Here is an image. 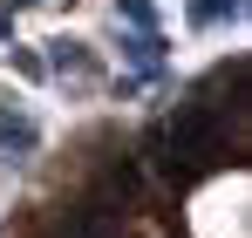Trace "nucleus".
<instances>
[{"mask_svg": "<svg viewBox=\"0 0 252 238\" xmlns=\"http://www.w3.org/2000/svg\"><path fill=\"white\" fill-rule=\"evenodd\" d=\"M34 150H41V122L28 116L21 102H7V109H0V157H7V163H28Z\"/></svg>", "mask_w": 252, "mask_h": 238, "instance_id": "obj_2", "label": "nucleus"}, {"mask_svg": "<svg viewBox=\"0 0 252 238\" xmlns=\"http://www.w3.org/2000/svg\"><path fill=\"white\" fill-rule=\"evenodd\" d=\"M14 7H34V0H14Z\"/></svg>", "mask_w": 252, "mask_h": 238, "instance_id": "obj_8", "label": "nucleus"}, {"mask_svg": "<svg viewBox=\"0 0 252 238\" xmlns=\"http://www.w3.org/2000/svg\"><path fill=\"white\" fill-rule=\"evenodd\" d=\"M246 0H191V28H232Z\"/></svg>", "mask_w": 252, "mask_h": 238, "instance_id": "obj_5", "label": "nucleus"}, {"mask_svg": "<svg viewBox=\"0 0 252 238\" xmlns=\"http://www.w3.org/2000/svg\"><path fill=\"white\" fill-rule=\"evenodd\" d=\"M7 68H14V75H28V82H48V55H41V48H14V55H7Z\"/></svg>", "mask_w": 252, "mask_h": 238, "instance_id": "obj_7", "label": "nucleus"}, {"mask_svg": "<svg viewBox=\"0 0 252 238\" xmlns=\"http://www.w3.org/2000/svg\"><path fill=\"white\" fill-rule=\"evenodd\" d=\"M116 14H123V28H136V34H157V7L150 0H116Z\"/></svg>", "mask_w": 252, "mask_h": 238, "instance_id": "obj_6", "label": "nucleus"}, {"mask_svg": "<svg viewBox=\"0 0 252 238\" xmlns=\"http://www.w3.org/2000/svg\"><path fill=\"white\" fill-rule=\"evenodd\" d=\"M232 136H239V109H218V102H184L157 136V163H164V184H198L218 163L232 157Z\"/></svg>", "mask_w": 252, "mask_h": 238, "instance_id": "obj_1", "label": "nucleus"}, {"mask_svg": "<svg viewBox=\"0 0 252 238\" xmlns=\"http://www.w3.org/2000/svg\"><path fill=\"white\" fill-rule=\"evenodd\" d=\"M95 198L116 204V211H129V204L143 198V163H136V157H116L102 177H95Z\"/></svg>", "mask_w": 252, "mask_h": 238, "instance_id": "obj_3", "label": "nucleus"}, {"mask_svg": "<svg viewBox=\"0 0 252 238\" xmlns=\"http://www.w3.org/2000/svg\"><path fill=\"white\" fill-rule=\"evenodd\" d=\"M48 61H55L48 75H62V82H95V75H102V68H95V55H89L82 41H55V48H48Z\"/></svg>", "mask_w": 252, "mask_h": 238, "instance_id": "obj_4", "label": "nucleus"}]
</instances>
